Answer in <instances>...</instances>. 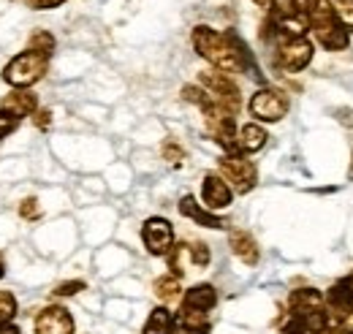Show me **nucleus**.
<instances>
[{"mask_svg":"<svg viewBox=\"0 0 353 334\" xmlns=\"http://www.w3.org/2000/svg\"><path fill=\"white\" fill-rule=\"evenodd\" d=\"M193 46L204 60H210L223 74L253 71V77L261 79V71H256V66H253V55L248 52L245 41L234 33H215L212 28L199 25V28H193Z\"/></svg>","mask_w":353,"mask_h":334,"instance_id":"1","label":"nucleus"},{"mask_svg":"<svg viewBox=\"0 0 353 334\" xmlns=\"http://www.w3.org/2000/svg\"><path fill=\"white\" fill-rule=\"evenodd\" d=\"M326 332L332 334H353V291L345 280L334 283L326 296Z\"/></svg>","mask_w":353,"mask_h":334,"instance_id":"2","label":"nucleus"},{"mask_svg":"<svg viewBox=\"0 0 353 334\" xmlns=\"http://www.w3.org/2000/svg\"><path fill=\"white\" fill-rule=\"evenodd\" d=\"M49 68V57L39 55V52H22L17 55L6 68H3V79L17 87V90H25V87H33L36 82H41Z\"/></svg>","mask_w":353,"mask_h":334,"instance_id":"3","label":"nucleus"},{"mask_svg":"<svg viewBox=\"0 0 353 334\" xmlns=\"http://www.w3.org/2000/svg\"><path fill=\"white\" fill-rule=\"evenodd\" d=\"M312 60V43L305 36H285L277 33V52H274V63L288 71V74H299L305 71Z\"/></svg>","mask_w":353,"mask_h":334,"instance_id":"4","label":"nucleus"},{"mask_svg":"<svg viewBox=\"0 0 353 334\" xmlns=\"http://www.w3.org/2000/svg\"><path fill=\"white\" fill-rule=\"evenodd\" d=\"M310 30L315 33L318 43L329 52H340V49H348V30L332 17L329 8H318L312 17H310Z\"/></svg>","mask_w":353,"mask_h":334,"instance_id":"5","label":"nucleus"},{"mask_svg":"<svg viewBox=\"0 0 353 334\" xmlns=\"http://www.w3.org/2000/svg\"><path fill=\"white\" fill-rule=\"evenodd\" d=\"M250 115L261 123H280L288 115V95L274 87H261L250 98Z\"/></svg>","mask_w":353,"mask_h":334,"instance_id":"6","label":"nucleus"},{"mask_svg":"<svg viewBox=\"0 0 353 334\" xmlns=\"http://www.w3.org/2000/svg\"><path fill=\"white\" fill-rule=\"evenodd\" d=\"M221 171L225 174V179L236 188V193H250L259 182V168L253 161H248L239 153H225L221 158Z\"/></svg>","mask_w":353,"mask_h":334,"instance_id":"7","label":"nucleus"},{"mask_svg":"<svg viewBox=\"0 0 353 334\" xmlns=\"http://www.w3.org/2000/svg\"><path fill=\"white\" fill-rule=\"evenodd\" d=\"M201 84L207 87V92L212 95V101L223 106L225 112H231V115H236L239 112V87L228 79V74H223V71H201Z\"/></svg>","mask_w":353,"mask_h":334,"instance_id":"8","label":"nucleus"},{"mask_svg":"<svg viewBox=\"0 0 353 334\" xmlns=\"http://www.w3.org/2000/svg\"><path fill=\"white\" fill-rule=\"evenodd\" d=\"M141 239L152 255H166L174 245V228L166 217H150L141 226Z\"/></svg>","mask_w":353,"mask_h":334,"instance_id":"9","label":"nucleus"},{"mask_svg":"<svg viewBox=\"0 0 353 334\" xmlns=\"http://www.w3.org/2000/svg\"><path fill=\"white\" fill-rule=\"evenodd\" d=\"M36 334H74V318L65 307H44L36 318Z\"/></svg>","mask_w":353,"mask_h":334,"instance_id":"10","label":"nucleus"},{"mask_svg":"<svg viewBox=\"0 0 353 334\" xmlns=\"http://www.w3.org/2000/svg\"><path fill=\"white\" fill-rule=\"evenodd\" d=\"M201 196H204V202H207L210 209H225L231 204V199H234L228 182H225L223 177H218V174H207V177H204V182H201Z\"/></svg>","mask_w":353,"mask_h":334,"instance_id":"11","label":"nucleus"},{"mask_svg":"<svg viewBox=\"0 0 353 334\" xmlns=\"http://www.w3.org/2000/svg\"><path fill=\"white\" fill-rule=\"evenodd\" d=\"M179 215L196 220V223L204 226V228H225V220L218 217L215 212H207L193 196H182V202H179Z\"/></svg>","mask_w":353,"mask_h":334,"instance_id":"12","label":"nucleus"},{"mask_svg":"<svg viewBox=\"0 0 353 334\" xmlns=\"http://www.w3.org/2000/svg\"><path fill=\"white\" fill-rule=\"evenodd\" d=\"M215 304H218V291L210 283L193 286L190 291L185 293V299H182V307L185 310H196V313H210Z\"/></svg>","mask_w":353,"mask_h":334,"instance_id":"13","label":"nucleus"},{"mask_svg":"<svg viewBox=\"0 0 353 334\" xmlns=\"http://www.w3.org/2000/svg\"><path fill=\"white\" fill-rule=\"evenodd\" d=\"M0 109H3V112H11L14 117H19V120H22V117L36 115L39 101H36V95H33V92H28V90H14L8 98H3Z\"/></svg>","mask_w":353,"mask_h":334,"instance_id":"14","label":"nucleus"},{"mask_svg":"<svg viewBox=\"0 0 353 334\" xmlns=\"http://www.w3.org/2000/svg\"><path fill=\"white\" fill-rule=\"evenodd\" d=\"M231 250H234V255H236L242 264H248V266H256L259 258H261L259 242L250 237V231H234V234H231Z\"/></svg>","mask_w":353,"mask_h":334,"instance_id":"15","label":"nucleus"},{"mask_svg":"<svg viewBox=\"0 0 353 334\" xmlns=\"http://www.w3.org/2000/svg\"><path fill=\"white\" fill-rule=\"evenodd\" d=\"M266 130L259 123H248V126L239 130V139H236V147H239V153H248V155H253V153H259V150H264L266 144Z\"/></svg>","mask_w":353,"mask_h":334,"instance_id":"16","label":"nucleus"},{"mask_svg":"<svg viewBox=\"0 0 353 334\" xmlns=\"http://www.w3.org/2000/svg\"><path fill=\"white\" fill-rule=\"evenodd\" d=\"M174 326V315L166 307H155L144 324V334H172Z\"/></svg>","mask_w":353,"mask_h":334,"instance_id":"17","label":"nucleus"},{"mask_svg":"<svg viewBox=\"0 0 353 334\" xmlns=\"http://www.w3.org/2000/svg\"><path fill=\"white\" fill-rule=\"evenodd\" d=\"M326 8L345 30H353V0H329Z\"/></svg>","mask_w":353,"mask_h":334,"instance_id":"18","label":"nucleus"},{"mask_svg":"<svg viewBox=\"0 0 353 334\" xmlns=\"http://www.w3.org/2000/svg\"><path fill=\"white\" fill-rule=\"evenodd\" d=\"M179 277H172V275H166V277H158L155 280V296L161 299V302H172L179 296Z\"/></svg>","mask_w":353,"mask_h":334,"instance_id":"19","label":"nucleus"},{"mask_svg":"<svg viewBox=\"0 0 353 334\" xmlns=\"http://www.w3.org/2000/svg\"><path fill=\"white\" fill-rule=\"evenodd\" d=\"M28 49L49 57V55L54 52V36H52L49 30H36V33L30 36V41H28Z\"/></svg>","mask_w":353,"mask_h":334,"instance_id":"20","label":"nucleus"},{"mask_svg":"<svg viewBox=\"0 0 353 334\" xmlns=\"http://www.w3.org/2000/svg\"><path fill=\"white\" fill-rule=\"evenodd\" d=\"M17 315V299L11 291H0V326L3 324H11Z\"/></svg>","mask_w":353,"mask_h":334,"instance_id":"21","label":"nucleus"},{"mask_svg":"<svg viewBox=\"0 0 353 334\" xmlns=\"http://www.w3.org/2000/svg\"><path fill=\"white\" fill-rule=\"evenodd\" d=\"M17 128H19V117H14L11 112H3V109H0V141H3L11 130H17Z\"/></svg>","mask_w":353,"mask_h":334,"instance_id":"22","label":"nucleus"},{"mask_svg":"<svg viewBox=\"0 0 353 334\" xmlns=\"http://www.w3.org/2000/svg\"><path fill=\"white\" fill-rule=\"evenodd\" d=\"M291 8L302 17H312L321 8V0H291Z\"/></svg>","mask_w":353,"mask_h":334,"instance_id":"23","label":"nucleus"},{"mask_svg":"<svg viewBox=\"0 0 353 334\" xmlns=\"http://www.w3.org/2000/svg\"><path fill=\"white\" fill-rule=\"evenodd\" d=\"M85 291V283L82 280H71V283H60L54 288V296H74V293Z\"/></svg>","mask_w":353,"mask_h":334,"instance_id":"24","label":"nucleus"},{"mask_svg":"<svg viewBox=\"0 0 353 334\" xmlns=\"http://www.w3.org/2000/svg\"><path fill=\"white\" fill-rule=\"evenodd\" d=\"M163 158H166V161H172V164H179V161L185 158V153H182V147H179V144L166 141V144H163Z\"/></svg>","mask_w":353,"mask_h":334,"instance_id":"25","label":"nucleus"},{"mask_svg":"<svg viewBox=\"0 0 353 334\" xmlns=\"http://www.w3.org/2000/svg\"><path fill=\"white\" fill-rule=\"evenodd\" d=\"M25 6H30V8H36V11H46V8H57V6H63L65 0H22Z\"/></svg>","mask_w":353,"mask_h":334,"instance_id":"26","label":"nucleus"},{"mask_svg":"<svg viewBox=\"0 0 353 334\" xmlns=\"http://www.w3.org/2000/svg\"><path fill=\"white\" fill-rule=\"evenodd\" d=\"M19 215H22V217H28V220H30V217H36V215H39V202H36V199H25V202H22V207H19Z\"/></svg>","mask_w":353,"mask_h":334,"instance_id":"27","label":"nucleus"},{"mask_svg":"<svg viewBox=\"0 0 353 334\" xmlns=\"http://www.w3.org/2000/svg\"><path fill=\"white\" fill-rule=\"evenodd\" d=\"M334 115H337V120H340L343 126L353 128V109H337Z\"/></svg>","mask_w":353,"mask_h":334,"instance_id":"28","label":"nucleus"},{"mask_svg":"<svg viewBox=\"0 0 353 334\" xmlns=\"http://www.w3.org/2000/svg\"><path fill=\"white\" fill-rule=\"evenodd\" d=\"M49 117H52V115H49L46 109L36 112V126H39V128H49Z\"/></svg>","mask_w":353,"mask_h":334,"instance_id":"29","label":"nucleus"},{"mask_svg":"<svg viewBox=\"0 0 353 334\" xmlns=\"http://www.w3.org/2000/svg\"><path fill=\"white\" fill-rule=\"evenodd\" d=\"M0 334H22V332H19L14 324H3V326H0Z\"/></svg>","mask_w":353,"mask_h":334,"instance_id":"30","label":"nucleus"},{"mask_svg":"<svg viewBox=\"0 0 353 334\" xmlns=\"http://www.w3.org/2000/svg\"><path fill=\"white\" fill-rule=\"evenodd\" d=\"M259 8H266V11H272L274 8V0H253Z\"/></svg>","mask_w":353,"mask_h":334,"instance_id":"31","label":"nucleus"},{"mask_svg":"<svg viewBox=\"0 0 353 334\" xmlns=\"http://www.w3.org/2000/svg\"><path fill=\"white\" fill-rule=\"evenodd\" d=\"M345 283H348V288L353 291V272H351V277H345Z\"/></svg>","mask_w":353,"mask_h":334,"instance_id":"32","label":"nucleus"},{"mask_svg":"<svg viewBox=\"0 0 353 334\" xmlns=\"http://www.w3.org/2000/svg\"><path fill=\"white\" fill-rule=\"evenodd\" d=\"M6 275V266H3V258H0V277Z\"/></svg>","mask_w":353,"mask_h":334,"instance_id":"33","label":"nucleus"},{"mask_svg":"<svg viewBox=\"0 0 353 334\" xmlns=\"http://www.w3.org/2000/svg\"><path fill=\"white\" fill-rule=\"evenodd\" d=\"M348 179L353 182V161H351V168H348Z\"/></svg>","mask_w":353,"mask_h":334,"instance_id":"34","label":"nucleus"},{"mask_svg":"<svg viewBox=\"0 0 353 334\" xmlns=\"http://www.w3.org/2000/svg\"><path fill=\"white\" fill-rule=\"evenodd\" d=\"M285 334H302V332H285Z\"/></svg>","mask_w":353,"mask_h":334,"instance_id":"35","label":"nucleus"},{"mask_svg":"<svg viewBox=\"0 0 353 334\" xmlns=\"http://www.w3.org/2000/svg\"><path fill=\"white\" fill-rule=\"evenodd\" d=\"M321 334H332V332H321Z\"/></svg>","mask_w":353,"mask_h":334,"instance_id":"36","label":"nucleus"}]
</instances>
